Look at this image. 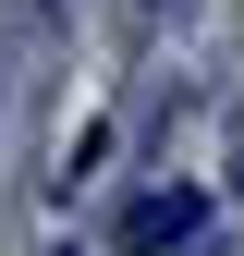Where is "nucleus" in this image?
<instances>
[{
  "instance_id": "obj_1",
  "label": "nucleus",
  "mask_w": 244,
  "mask_h": 256,
  "mask_svg": "<svg viewBox=\"0 0 244 256\" xmlns=\"http://www.w3.org/2000/svg\"><path fill=\"white\" fill-rule=\"evenodd\" d=\"M208 232V196H196V183H171V196H134V208H122V244H134V256H171V244H196Z\"/></svg>"
}]
</instances>
